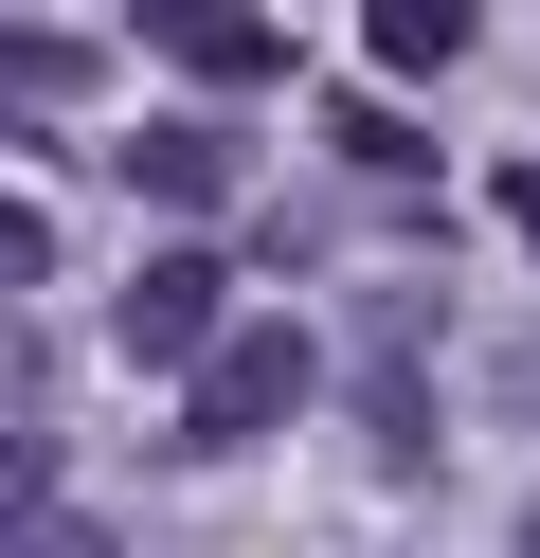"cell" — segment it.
<instances>
[{
    "instance_id": "cell-9",
    "label": "cell",
    "mask_w": 540,
    "mask_h": 558,
    "mask_svg": "<svg viewBox=\"0 0 540 558\" xmlns=\"http://www.w3.org/2000/svg\"><path fill=\"white\" fill-rule=\"evenodd\" d=\"M523 558H540V505H523Z\"/></svg>"
},
{
    "instance_id": "cell-3",
    "label": "cell",
    "mask_w": 540,
    "mask_h": 558,
    "mask_svg": "<svg viewBox=\"0 0 540 558\" xmlns=\"http://www.w3.org/2000/svg\"><path fill=\"white\" fill-rule=\"evenodd\" d=\"M144 37H163L180 73H216V90H271L288 73V19H216V0H144Z\"/></svg>"
},
{
    "instance_id": "cell-6",
    "label": "cell",
    "mask_w": 540,
    "mask_h": 558,
    "mask_svg": "<svg viewBox=\"0 0 540 558\" xmlns=\"http://www.w3.org/2000/svg\"><path fill=\"white\" fill-rule=\"evenodd\" d=\"M0 90H19V109L91 90V37H72V19H0Z\"/></svg>"
},
{
    "instance_id": "cell-2",
    "label": "cell",
    "mask_w": 540,
    "mask_h": 558,
    "mask_svg": "<svg viewBox=\"0 0 540 558\" xmlns=\"http://www.w3.org/2000/svg\"><path fill=\"white\" fill-rule=\"evenodd\" d=\"M216 253H144L127 270V361H216Z\"/></svg>"
},
{
    "instance_id": "cell-7",
    "label": "cell",
    "mask_w": 540,
    "mask_h": 558,
    "mask_svg": "<svg viewBox=\"0 0 540 558\" xmlns=\"http://www.w3.org/2000/svg\"><path fill=\"white\" fill-rule=\"evenodd\" d=\"M55 270V234H36V198H0V289H36Z\"/></svg>"
},
{
    "instance_id": "cell-5",
    "label": "cell",
    "mask_w": 540,
    "mask_h": 558,
    "mask_svg": "<svg viewBox=\"0 0 540 558\" xmlns=\"http://www.w3.org/2000/svg\"><path fill=\"white\" fill-rule=\"evenodd\" d=\"M360 54H379V73H451V54H468V0H379Z\"/></svg>"
},
{
    "instance_id": "cell-4",
    "label": "cell",
    "mask_w": 540,
    "mask_h": 558,
    "mask_svg": "<svg viewBox=\"0 0 540 558\" xmlns=\"http://www.w3.org/2000/svg\"><path fill=\"white\" fill-rule=\"evenodd\" d=\"M127 198L216 217V198H235V126H127Z\"/></svg>"
},
{
    "instance_id": "cell-1",
    "label": "cell",
    "mask_w": 540,
    "mask_h": 558,
    "mask_svg": "<svg viewBox=\"0 0 540 558\" xmlns=\"http://www.w3.org/2000/svg\"><path fill=\"white\" fill-rule=\"evenodd\" d=\"M307 325H216V361H199V414H180V433L199 450H252V433H288V414H307Z\"/></svg>"
},
{
    "instance_id": "cell-8",
    "label": "cell",
    "mask_w": 540,
    "mask_h": 558,
    "mask_svg": "<svg viewBox=\"0 0 540 558\" xmlns=\"http://www.w3.org/2000/svg\"><path fill=\"white\" fill-rule=\"evenodd\" d=\"M36 486H55V450H36V433H0V522H36Z\"/></svg>"
}]
</instances>
